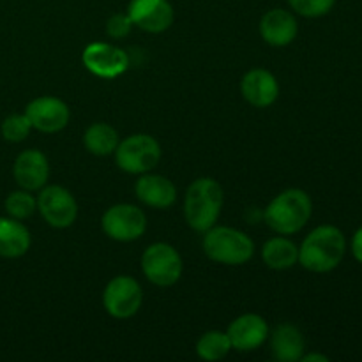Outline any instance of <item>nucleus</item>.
Returning a JSON list of instances; mask_svg holds the SVG:
<instances>
[{
    "instance_id": "nucleus-1",
    "label": "nucleus",
    "mask_w": 362,
    "mask_h": 362,
    "mask_svg": "<svg viewBox=\"0 0 362 362\" xmlns=\"http://www.w3.org/2000/svg\"><path fill=\"white\" fill-rule=\"evenodd\" d=\"M345 250L346 240L341 230L331 225L318 226L299 247V262L311 272H329L341 264Z\"/></svg>"
},
{
    "instance_id": "nucleus-2",
    "label": "nucleus",
    "mask_w": 362,
    "mask_h": 362,
    "mask_svg": "<svg viewBox=\"0 0 362 362\" xmlns=\"http://www.w3.org/2000/svg\"><path fill=\"white\" fill-rule=\"evenodd\" d=\"M223 209V189L214 179H198L187 187L184 214L197 232H207L216 225Z\"/></svg>"
},
{
    "instance_id": "nucleus-3",
    "label": "nucleus",
    "mask_w": 362,
    "mask_h": 362,
    "mask_svg": "<svg viewBox=\"0 0 362 362\" xmlns=\"http://www.w3.org/2000/svg\"><path fill=\"white\" fill-rule=\"evenodd\" d=\"M311 198L303 189H286L269 204L265 221L281 235L297 233L311 218Z\"/></svg>"
},
{
    "instance_id": "nucleus-4",
    "label": "nucleus",
    "mask_w": 362,
    "mask_h": 362,
    "mask_svg": "<svg viewBox=\"0 0 362 362\" xmlns=\"http://www.w3.org/2000/svg\"><path fill=\"white\" fill-rule=\"evenodd\" d=\"M204 251L218 264L243 265L253 257L255 244L240 230L230 226H212L205 232Z\"/></svg>"
},
{
    "instance_id": "nucleus-5",
    "label": "nucleus",
    "mask_w": 362,
    "mask_h": 362,
    "mask_svg": "<svg viewBox=\"0 0 362 362\" xmlns=\"http://www.w3.org/2000/svg\"><path fill=\"white\" fill-rule=\"evenodd\" d=\"M115 159L124 172L147 173L161 159V147L148 134H133L117 145Z\"/></svg>"
},
{
    "instance_id": "nucleus-6",
    "label": "nucleus",
    "mask_w": 362,
    "mask_h": 362,
    "mask_svg": "<svg viewBox=\"0 0 362 362\" xmlns=\"http://www.w3.org/2000/svg\"><path fill=\"white\" fill-rule=\"evenodd\" d=\"M145 278L158 286H172L182 274V260L175 247L165 243H156L145 250L141 257Z\"/></svg>"
},
{
    "instance_id": "nucleus-7",
    "label": "nucleus",
    "mask_w": 362,
    "mask_h": 362,
    "mask_svg": "<svg viewBox=\"0 0 362 362\" xmlns=\"http://www.w3.org/2000/svg\"><path fill=\"white\" fill-rule=\"evenodd\" d=\"M106 235L119 243H131L140 239L147 228V219L141 209L136 205L120 204L113 205L105 212L101 219Z\"/></svg>"
},
{
    "instance_id": "nucleus-8",
    "label": "nucleus",
    "mask_w": 362,
    "mask_h": 362,
    "mask_svg": "<svg viewBox=\"0 0 362 362\" xmlns=\"http://www.w3.org/2000/svg\"><path fill=\"white\" fill-rule=\"evenodd\" d=\"M103 304L113 318H131L141 306V286L129 276H117L106 285Z\"/></svg>"
},
{
    "instance_id": "nucleus-9",
    "label": "nucleus",
    "mask_w": 362,
    "mask_h": 362,
    "mask_svg": "<svg viewBox=\"0 0 362 362\" xmlns=\"http://www.w3.org/2000/svg\"><path fill=\"white\" fill-rule=\"evenodd\" d=\"M37 209L53 228H67L76 221L78 205L73 194L62 186H48L39 193Z\"/></svg>"
},
{
    "instance_id": "nucleus-10",
    "label": "nucleus",
    "mask_w": 362,
    "mask_h": 362,
    "mask_svg": "<svg viewBox=\"0 0 362 362\" xmlns=\"http://www.w3.org/2000/svg\"><path fill=\"white\" fill-rule=\"evenodd\" d=\"M81 59H83L85 67L99 78H117L129 66V59L126 53L108 42L88 45Z\"/></svg>"
},
{
    "instance_id": "nucleus-11",
    "label": "nucleus",
    "mask_w": 362,
    "mask_h": 362,
    "mask_svg": "<svg viewBox=\"0 0 362 362\" xmlns=\"http://www.w3.org/2000/svg\"><path fill=\"white\" fill-rule=\"evenodd\" d=\"M25 115L30 120L32 127L41 133H59L69 122V108L59 98H37L28 103Z\"/></svg>"
},
{
    "instance_id": "nucleus-12",
    "label": "nucleus",
    "mask_w": 362,
    "mask_h": 362,
    "mask_svg": "<svg viewBox=\"0 0 362 362\" xmlns=\"http://www.w3.org/2000/svg\"><path fill=\"white\" fill-rule=\"evenodd\" d=\"M127 14L133 25L152 34L165 32L173 23V9L168 0H131Z\"/></svg>"
},
{
    "instance_id": "nucleus-13",
    "label": "nucleus",
    "mask_w": 362,
    "mask_h": 362,
    "mask_svg": "<svg viewBox=\"0 0 362 362\" xmlns=\"http://www.w3.org/2000/svg\"><path fill=\"white\" fill-rule=\"evenodd\" d=\"M226 334L232 343V349L239 352H251L264 345L269 336V327L260 315L247 313L235 318L230 324Z\"/></svg>"
},
{
    "instance_id": "nucleus-14",
    "label": "nucleus",
    "mask_w": 362,
    "mask_h": 362,
    "mask_svg": "<svg viewBox=\"0 0 362 362\" xmlns=\"http://www.w3.org/2000/svg\"><path fill=\"white\" fill-rule=\"evenodd\" d=\"M13 173L18 186H21L23 189H42L49 175L48 159H46V156L42 152L35 151V148L25 151L14 161Z\"/></svg>"
},
{
    "instance_id": "nucleus-15",
    "label": "nucleus",
    "mask_w": 362,
    "mask_h": 362,
    "mask_svg": "<svg viewBox=\"0 0 362 362\" xmlns=\"http://www.w3.org/2000/svg\"><path fill=\"white\" fill-rule=\"evenodd\" d=\"M243 95L250 105L267 108L278 99L279 85L276 78L265 69H253L243 78Z\"/></svg>"
},
{
    "instance_id": "nucleus-16",
    "label": "nucleus",
    "mask_w": 362,
    "mask_h": 362,
    "mask_svg": "<svg viewBox=\"0 0 362 362\" xmlns=\"http://www.w3.org/2000/svg\"><path fill=\"white\" fill-rule=\"evenodd\" d=\"M136 197L141 204L154 209H168L175 204L177 189L173 182L161 175H144L138 179Z\"/></svg>"
},
{
    "instance_id": "nucleus-17",
    "label": "nucleus",
    "mask_w": 362,
    "mask_h": 362,
    "mask_svg": "<svg viewBox=\"0 0 362 362\" xmlns=\"http://www.w3.org/2000/svg\"><path fill=\"white\" fill-rule=\"evenodd\" d=\"M260 34L272 46H286L296 39L297 20L285 9H272L260 21Z\"/></svg>"
},
{
    "instance_id": "nucleus-18",
    "label": "nucleus",
    "mask_w": 362,
    "mask_h": 362,
    "mask_svg": "<svg viewBox=\"0 0 362 362\" xmlns=\"http://www.w3.org/2000/svg\"><path fill=\"white\" fill-rule=\"evenodd\" d=\"M271 346L272 354H274L278 361L296 362L300 361V357L304 356L306 343H304L303 332L296 325L283 324L276 327L274 332H272Z\"/></svg>"
},
{
    "instance_id": "nucleus-19",
    "label": "nucleus",
    "mask_w": 362,
    "mask_h": 362,
    "mask_svg": "<svg viewBox=\"0 0 362 362\" xmlns=\"http://www.w3.org/2000/svg\"><path fill=\"white\" fill-rule=\"evenodd\" d=\"M30 247V233L27 226L14 218H0V257H23Z\"/></svg>"
},
{
    "instance_id": "nucleus-20",
    "label": "nucleus",
    "mask_w": 362,
    "mask_h": 362,
    "mask_svg": "<svg viewBox=\"0 0 362 362\" xmlns=\"http://www.w3.org/2000/svg\"><path fill=\"white\" fill-rule=\"evenodd\" d=\"M262 258H264L267 267L276 269V271H285V269L293 267L299 262V247L285 237H274L264 244Z\"/></svg>"
},
{
    "instance_id": "nucleus-21",
    "label": "nucleus",
    "mask_w": 362,
    "mask_h": 362,
    "mask_svg": "<svg viewBox=\"0 0 362 362\" xmlns=\"http://www.w3.org/2000/svg\"><path fill=\"white\" fill-rule=\"evenodd\" d=\"M83 141L90 154L108 156L115 152L117 145H119V134L108 124L95 122L85 131Z\"/></svg>"
},
{
    "instance_id": "nucleus-22",
    "label": "nucleus",
    "mask_w": 362,
    "mask_h": 362,
    "mask_svg": "<svg viewBox=\"0 0 362 362\" xmlns=\"http://www.w3.org/2000/svg\"><path fill=\"white\" fill-rule=\"evenodd\" d=\"M232 350V343L226 332L221 331H209L198 339L197 354L204 361H219L228 356Z\"/></svg>"
},
{
    "instance_id": "nucleus-23",
    "label": "nucleus",
    "mask_w": 362,
    "mask_h": 362,
    "mask_svg": "<svg viewBox=\"0 0 362 362\" xmlns=\"http://www.w3.org/2000/svg\"><path fill=\"white\" fill-rule=\"evenodd\" d=\"M37 209V200L27 189L14 191L6 198V211L14 219H27Z\"/></svg>"
},
{
    "instance_id": "nucleus-24",
    "label": "nucleus",
    "mask_w": 362,
    "mask_h": 362,
    "mask_svg": "<svg viewBox=\"0 0 362 362\" xmlns=\"http://www.w3.org/2000/svg\"><path fill=\"white\" fill-rule=\"evenodd\" d=\"M32 124L28 120V117L25 115H9L4 119L2 122V136L6 138L7 141H13V144H18V141H23L25 138L30 134Z\"/></svg>"
},
{
    "instance_id": "nucleus-25",
    "label": "nucleus",
    "mask_w": 362,
    "mask_h": 362,
    "mask_svg": "<svg viewBox=\"0 0 362 362\" xmlns=\"http://www.w3.org/2000/svg\"><path fill=\"white\" fill-rule=\"evenodd\" d=\"M290 7L300 16L318 18L327 14L336 4V0H288Z\"/></svg>"
},
{
    "instance_id": "nucleus-26",
    "label": "nucleus",
    "mask_w": 362,
    "mask_h": 362,
    "mask_svg": "<svg viewBox=\"0 0 362 362\" xmlns=\"http://www.w3.org/2000/svg\"><path fill=\"white\" fill-rule=\"evenodd\" d=\"M133 27V21H131L129 14H113L108 21H106V32L108 35L115 39H122L124 35H127Z\"/></svg>"
},
{
    "instance_id": "nucleus-27",
    "label": "nucleus",
    "mask_w": 362,
    "mask_h": 362,
    "mask_svg": "<svg viewBox=\"0 0 362 362\" xmlns=\"http://www.w3.org/2000/svg\"><path fill=\"white\" fill-rule=\"evenodd\" d=\"M352 253L354 257L357 258V260L362 264V228H359L356 232V235H354L352 239Z\"/></svg>"
},
{
    "instance_id": "nucleus-28",
    "label": "nucleus",
    "mask_w": 362,
    "mask_h": 362,
    "mask_svg": "<svg viewBox=\"0 0 362 362\" xmlns=\"http://www.w3.org/2000/svg\"><path fill=\"white\" fill-rule=\"evenodd\" d=\"M300 361L304 362H313V361H318V362H327L329 357L322 356V354H308V356H303L300 357Z\"/></svg>"
}]
</instances>
